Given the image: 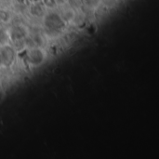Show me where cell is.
Masks as SVG:
<instances>
[{
    "label": "cell",
    "instance_id": "obj_1",
    "mask_svg": "<svg viewBox=\"0 0 159 159\" xmlns=\"http://www.w3.org/2000/svg\"><path fill=\"white\" fill-rule=\"evenodd\" d=\"M45 25L50 31H59L65 27V20L58 13H48L45 18Z\"/></svg>",
    "mask_w": 159,
    "mask_h": 159
},
{
    "label": "cell",
    "instance_id": "obj_7",
    "mask_svg": "<svg viewBox=\"0 0 159 159\" xmlns=\"http://www.w3.org/2000/svg\"><path fill=\"white\" fill-rule=\"evenodd\" d=\"M9 20H10L9 13L5 11V10H1L0 11V20L3 21V22H8Z\"/></svg>",
    "mask_w": 159,
    "mask_h": 159
},
{
    "label": "cell",
    "instance_id": "obj_10",
    "mask_svg": "<svg viewBox=\"0 0 159 159\" xmlns=\"http://www.w3.org/2000/svg\"><path fill=\"white\" fill-rule=\"evenodd\" d=\"M7 38V34H5V32L0 29V42H5Z\"/></svg>",
    "mask_w": 159,
    "mask_h": 159
},
{
    "label": "cell",
    "instance_id": "obj_8",
    "mask_svg": "<svg viewBox=\"0 0 159 159\" xmlns=\"http://www.w3.org/2000/svg\"><path fill=\"white\" fill-rule=\"evenodd\" d=\"M41 1L44 4V6H46L47 7H49V8L55 7V6L57 4L56 0H41Z\"/></svg>",
    "mask_w": 159,
    "mask_h": 159
},
{
    "label": "cell",
    "instance_id": "obj_9",
    "mask_svg": "<svg viewBox=\"0 0 159 159\" xmlns=\"http://www.w3.org/2000/svg\"><path fill=\"white\" fill-rule=\"evenodd\" d=\"M32 13L34 15H36V16H39L43 13V10L41 8V7H39L38 5H34V7H32Z\"/></svg>",
    "mask_w": 159,
    "mask_h": 159
},
{
    "label": "cell",
    "instance_id": "obj_6",
    "mask_svg": "<svg viewBox=\"0 0 159 159\" xmlns=\"http://www.w3.org/2000/svg\"><path fill=\"white\" fill-rule=\"evenodd\" d=\"M32 38H33V40H34V42L35 47H40V46H42V45L44 44V38H43V36L40 35V34H35V35L33 36Z\"/></svg>",
    "mask_w": 159,
    "mask_h": 159
},
{
    "label": "cell",
    "instance_id": "obj_11",
    "mask_svg": "<svg viewBox=\"0 0 159 159\" xmlns=\"http://www.w3.org/2000/svg\"><path fill=\"white\" fill-rule=\"evenodd\" d=\"M18 1H19V2H20V3H22V2H23L24 0H18Z\"/></svg>",
    "mask_w": 159,
    "mask_h": 159
},
{
    "label": "cell",
    "instance_id": "obj_2",
    "mask_svg": "<svg viewBox=\"0 0 159 159\" xmlns=\"http://www.w3.org/2000/svg\"><path fill=\"white\" fill-rule=\"evenodd\" d=\"M45 53L42 49L38 48H33L31 49L28 54H27V61L28 62L33 65V66H38L40 65L44 60H45Z\"/></svg>",
    "mask_w": 159,
    "mask_h": 159
},
{
    "label": "cell",
    "instance_id": "obj_12",
    "mask_svg": "<svg viewBox=\"0 0 159 159\" xmlns=\"http://www.w3.org/2000/svg\"><path fill=\"white\" fill-rule=\"evenodd\" d=\"M34 2H38V1H41V0H34Z\"/></svg>",
    "mask_w": 159,
    "mask_h": 159
},
{
    "label": "cell",
    "instance_id": "obj_4",
    "mask_svg": "<svg viewBox=\"0 0 159 159\" xmlns=\"http://www.w3.org/2000/svg\"><path fill=\"white\" fill-rule=\"evenodd\" d=\"M10 39L13 41H19L26 37V31L22 27H16L13 28L10 32Z\"/></svg>",
    "mask_w": 159,
    "mask_h": 159
},
{
    "label": "cell",
    "instance_id": "obj_5",
    "mask_svg": "<svg viewBox=\"0 0 159 159\" xmlns=\"http://www.w3.org/2000/svg\"><path fill=\"white\" fill-rule=\"evenodd\" d=\"M61 17L65 21H71L75 18V12L73 11V9H67Z\"/></svg>",
    "mask_w": 159,
    "mask_h": 159
},
{
    "label": "cell",
    "instance_id": "obj_3",
    "mask_svg": "<svg viewBox=\"0 0 159 159\" xmlns=\"http://www.w3.org/2000/svg\"><path fill=\"white\" fill-rule=\"evenodd\" d=\"M15 58V53L12 48L9 46H4L0 49V60H1V64L5 66H9L12 64L13 61Z\"/></svg>",
    "mask_w": 159,
    "mask_h": 159
}]
</instances>
